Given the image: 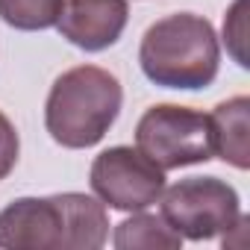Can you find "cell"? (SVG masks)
I'll use <instances>...</instances> for the list:
<instances>
[{
  "label": "cell",
  "mask_w": 250,
  "mask_h": 250,
  "mask_svg": "<svg viewBox=\"0 0 250 250\" xmlns=\"http://www.w3.org/2000/svg\"><path fill=\"white\" fill-rule=\"evenodd\" d=\"M106 238L109 215L91 194L18 197L0 209L3 250H100Z\"/></svg>",
  "instance_id": "1"
},
{
  "label": "cell",
  "mask_w": 250,
  "mask_h": 250,
  "mask_svg": "<svg viewBox=\"0 0 250 250\" xmlns=\"http://www.w3.org/2000/svg\"><path fill=\"white\" fill-rule=\"evenodd\" d=\"M139 62L145 77L162 88H206L215 83L221 65L215 27L194 12L159 18L142 36Z\"/></svg>",
  "instance_id": "2"
},
{
  "label": "cell",
  "mask_w": 250,
  "mask_h": 250,
  "mask_svg": "<svg viewBox=\"0 0 250 250\" xmlns=\"http://www.w3.org/2000/svg\"><path fill=\"white\" fill-rule=\"evenodd\" d=\"M124 103L121 80L97 65H77L65 71L44 106V127L50 139L68 150H85L103 142L118 121Z\"/></svg>",
  "instance_id": "3"
},
{
  "label": "cell",
  "mask_w": 250,
  "mask_h": 250,
  "mask_svg": "<svg viewBox=\"0 0 250 250\" xmlns=\"http://www.w3.org/2000/svg\"><path fill=\"white\" fill-rule=\"evenodd\" d=\"M136 147L162 171L209 162L215 156L209 115L177 103L150 106L136 127Z\"/></svg>",
  "instance_id": "4"
},
{
  "label": "cell",
  "mask_w": 250,
  "mask_h": 250,
  "mask_svg": "<svg viewBox=\"0 0 250 250\" xmlns=\"http://www.w3.org/2000/svg\"><path fill=\"white\" fill-rule=\"evenodd\" d=\"M165 221L188 241H209L235 227L241 218L238 191L218 177H188L162 191Z\"/></svg>",
  "instance_id": "5"
},
{
  "label": "cell",
  "mask_w": 250,
  "mask_h": 250,
  "mask_svg": "<svg viewBox=\"0 0 250 250\" xmlns=\"http://www.w3.org/2000/svg\"><path fill=\"white\" fill-rule=\"evenodd\" d=\"M88 183L100 203L118 212H142L159 203L165 191V171L139 147L118 145L103 150L88 171Z\"/></svg>",
  "instance_id": "6"
},
{
  "label": "cell",
  "mask_w": 250,
  "mask_h": 250,
  "mask_svg": "<svg viewBox=\"0 0 250 250\" xmlns=\"http://www.w3.org/2000/svg\"><path fill=\"white\" fill-rule=\"evenodd\" d=\"M130 21L127 0H65L56 21L62 39L85 53L112 47Z\"/></svg>",
  "instance_id": "7"
},
{
  "label": "cell",
  "mask_w": 250,
  "mask_h": 250,
  "mask_svg": "<svg viewBox=\"0 0 250 250\" xmlns=\"http://www.w3.org/2000/svg\"><path fill=\"white\" fill-rule=\"evenodd\" d=\"M212 124V150L232 168H250V97L238 94L224 100L209 115Z\"/></svg>",
  "instance_id": "8"
},
{
  "label": "cell",
  "mask_w": 250,
  "mask_h": 250,
  "mask_svg": "<svg viewBox=\"0 0 250 250\" xmlns=\"http://www.w3.org/2000/svg\"><path fill=\"white\" fill-rule=\"evenodd\" d=\"M112 244L118 250H153V247L177 250L183 244V235L165 221V215H153V212L142 209L115 227Z\"/></svg>",
  "instance_id": "9"
},
{
  "label": "cell",
  "mask_w": 250,
  "mask_h": 250,
  "mask_svg": "<svg viewBox=\"0 0 250 250\" xmlns=\"http://www.w3.org/2000/svg\"><path fill=\"white\" fill-rule=\"evenodd\" d=\"M62 3L65 0H0V21L24 33L50 30L62 15Z\"/></svg>",
  "instance_id": "10"
},
{
  "label": "cell",
  "mask_w": 250,
  "mask_h": 250,
  "mask_svg": "<svg viewBox=\"0 0 250 250\" xmlns=\"http://www.w3.org/2000/svg\"><path fill=\"white\" fill-rule=\"evenodd\" d=\"M224 42H227L229 56L241 68H250V56H247V0H235L229 6V12L224 18Z\"/></svg>",
  "instance_id": "11"
},
{
  "label": "cell",
  "mask_w": 250,
  "mask_h": 250,
  "mask_svg": "<svg viewBox=\"0 0 250 250\" xmlns=\"http://www.w3.org/2000/svg\"><path fill=\"white\" fill-rule=\"evenodd\" d=\"M18 153H21V142L15 133V124L0 112V180H6L15 171Z\"/></svg>",
  "instance_id": "12"
}]
</instances>
